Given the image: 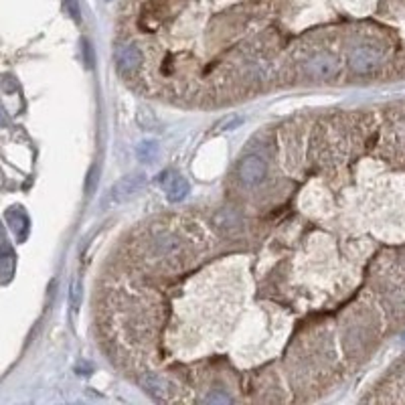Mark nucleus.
<instances>
[{"label": "nucleus", "mask_w": 405, "mask_h": 405, "mask_svg": "<svg viewBox=\"0 0 405 405\" xmlns=\"http://www.w3.org/2000/svg\"><path fill=\"white\" fill-rule=\"evenodd\" d=\"M385 59V51L377 43H361L350 49L348 53V67L359 73V76H369L381 67Z\"/></svg>", "instance_id": "nucleus-1"}, {"label": "nucleus", "mask_w": 405, "mask_h": 405, "mask_svg": "<svg viewBox=\"0 0 405 405\" xmlns=\"http://www.w3.org/2000/svg\"><path fill=\"white\" fill-rule=\"evenodd\" d=\"M152 250L162 262H183L185 241L174 233H160L152 239Z\"/></svg>", "instance_id": "nucleus-2"}, {"label": "nucleus", "mask_w": 405, "mask_h": 405, "mask_svg": "<svg viewBox=\"0 0 405 405\" xmlns=\"http://www.w3.org/2000/svg\"><path fill=\"white\" fill-rule=\"evenodd\" d=\"M306 78L314 81H328L339 73V61L332 57L330 53H318L302 65Z\"/></svg>", "instance_id": "nucleus-3"}, {"label": "nucleus", "mask_w": 405, "mask_h": 405, "mask_svg": "<svg viewBox=\"0 0 405 405\" xmlns=\"http://www.w3.org/2000/svg\"><path fill=\"white\" fill-rule=\"evenodd\" d=\"M237 174H239L243 185L255 187V185L264 183V178L268 174V164L260 156H248V158L241 160V164L237 169Z\"/></svg>", "instance_id": "nucleus-4"}, {"label": "nucleus", "mask_w": 405, "mask_h": 405, "mask_svg": "<svg viewBox=\"0 0 405 405\" xmlns=\"http://www.w3.org/2000/svg\"><path fill=\"white\" fill-rule=\"evenodd\" d=\"M15 268H17V253L13 250V246L8 243L4 229L0 225V282H10L15 276Z\"/></svg>", "instance_id": "nucleus-5"}, {"label": "nucleus", "mask_w": 405, "mask_h": 405, "mask_svg": "<svg viewBox=\"0 0 405 405\" xmlns=\"http://www.w3.org/2000/svg\"><path fill=\"white\" fill-rule=\"evenodd\" d=\"M142 63V51L136 45H120L116 51V65L122 73H134Z\"/></svg>", "instance_id": "nucleus-6"}, {"label": "nucleus", "mask_w": 405, "mask_h": 405, "mask_svg": "<svg viewBox=\"0 0 405 405\" xmlns=\"http://www.w3.org/2000/svg\"><path fill=\"white\" fill-rule=\"evenodd\" d=\"M144 183H146L144 174H128V176L120 178L116 185H114L112 199H114V201H126V199L134 197V194L144 187Z\"/></svg>", "instance_id": "nucleus-7"}, {"label": "nucleus", "mask_w": 405, "mask_h": 405, "mask_svg": "<svg viewBox=\"0 0 405 405\" xmlns=\"http://www.w3.org/2000/svg\"><path fill=\"white\" fill-rule=\"evenodd\" d=\"M140 385L148 395H152L155 399H160V402L169 399V395H171V383L156 373H144L140 377Z\"/></svg>", "instance_id": "nucleus-8"}, {"label": "nucleus", "mask_w": 405, "mask_h": 405, "mask_svg": "<svg viewBox=\"0 0 405 405\" xmlns=\"http://www.w3.org/2000/svg\"><path fill=\"white\" fill-rule=\"evenodd\" d=\"M4 217H6L8 227H10L13 233L17 235V239H19V241H24L27 235H29V229H31V221H29L27 211L17 205V207H10L8 211L4 213Z\"/></svg>", "instance_id": "nucleus-9"}, {"label": "nucleus", "mask_w": 405, "mask_h": 405, "mask_svg": "<svg viewBox=\"0 0 405 405\" xmlns=\"http://www.w3.org/2000/svg\"><path fill=\"white\" fill-rule=\"evenodd\" d=\"M189 191H191V185H189V180H187L185 176H180V174H174L173 178H169V183H166V197H169L171 203L183 201V199L189 194Z\"/></svg>", "instance_id": "nucleus-10"}, {"label": "nucleus", "mask_w": 405, "mask_h": 405, "mask_svg": "<svg viewBox=\"0 0 405 405\" xmlns=\"http://www.w3.org/2000/svg\"><path fill=\"white\" fill-rule=\"evenodd\" d=\"M213 223L217 225V229L223 233H235L239 232L241 227V219L235 211H229V209H223L219 211L215 217H213Z\"/></svg>", "instance_id": "nucleus-11"}, {"label": "nucleus", "mask_w": 405, "mask_h": 405, "mask_svg": "<svg viewBox=\"0 0 405 405\" xmlns=\"http://www.w3.org/2000/svg\"><path fill=\"white\" fill-rule=\"evenodd\" d=\"M136 156H138L140 162H155L158 158V144L155 140H142L136 146Z\"/></svg>", "instance_id": "nucleus-12"}, {"label": "nucleus", "mask_w": 405, "mask_h": 405, "mask_svg": "<svg viewBox=\"0 0 405 405\" xmlns=\"http://www.w3.org/2000/svg\"><path fill=\"white\" fill-rule=\"evenodd\" d=\"M69 306L73 312H78L79 306H81V282L76 280L73 286H71V292H69Z\"/></svg>", "instance_id": "nucleus-13"}, {"label": "nucleus", "mask_w": 405, "mask_h": 405, "mask_svg": "<svg viewBox=\"0 0 405 405\" xmlns=\"http://www.w3.org/2000/svg\"><path fill=\"white\" fill-rule=\"evenodd\" d=\"M97 176H99V169H97V166H92V171H90L87 178H85V193L87 194H92L96 191Z\"/></svg>", "instance_id": "nucleus-14"}, {"label": "nucleus", "mask_w": 405, "mask_h": 405, "mask_svg": "<svg viewBox=\"0 0 405 405\" xmlns=\"http://www.w3.org/2000/svg\"><path fill=\"white\" fill-rule=\"evenodd\" d=\"M207 404H229L232 402V397L229 395H225V393H221V391H213L211 395H207V399H205Z\"/></svg>", "instance_id": "nucleus-15"}, {"label": "nucleus", "mask_w": 405, "mask_h": 405, "mask_svg": "<svg viewBox=\"0 0 405 405\" xmlns=\"http://www.w3.org/2000/svg\"><path fill=\"white\" fill-rule=\"evenodd\" d=\"M65 4H67V10H69L71 19L79 22V20H81V10H79L78 0H65Z\"/></svg>", "instance_id": "nucleus-16"}, {"label": "nucleus", "mask_w": 405, "mask_h": 405, "mask_svg": "<svg viewBox=\"0 0 405 405\" xmlns=\"http://www.w3.org/2000/svg\"><path fill=\"white\" fill-rule=\"evenodd\" d=\"M83 57H85V65H87V69H92V67H94V51H92L90 43H85V45H83Z\"/></svg>", "instance_id": "nucleus-17"}, {"label": "nucleus", "mask_w": 405, "mask_h": 405, "mask_svg": "<svg viewBox=\"0 0 405 405\" xmlns=\"http://www.w3.org/2000/svg\"><path fill=\"white\" fill-rule=\"evenodd\" d=\"M0 126H6V116L2 112H0Z\"/></svg>", "instance_id": "nucleus-18"}]
</instances>
